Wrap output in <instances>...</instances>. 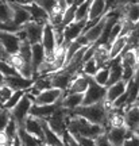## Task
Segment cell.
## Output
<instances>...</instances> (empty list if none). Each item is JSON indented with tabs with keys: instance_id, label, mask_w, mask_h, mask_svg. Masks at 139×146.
Here are the masks:
<instances>
[{
	"instance_id": "obj_1",
	"label": "cell",
	"mask_w": 139,
	"mask_h": 146,
	"mask_svg": "<svg viewBox=\"0 0 139 146\" xmlns=\"http://www.w3.org/2000/svg\"><path fill=\"white\" fill-rule=\"evenodd\" d=\"M65 129H66L69 134H78V135L89 137V138H93V139L105 131L104 126L91 123L87 119H84L83 116L70 114V112L65 118Z\"/></svg>"
},
{
	"instance_id": "obj_2",
	"label": "cell",
	"mask_w": 139,
	"mask_h": 146,
	"mask_svg": "<svg viewBox=\"0 0 139 146\" xmlns=\"http://www.w3.org/2000/svg\"><path fill=\"white\" fill-rule=\"evenodd\" d=\"M107 110H108V106L105 104V102H99V103L88 106H78L74 110H70L69 112L83 116L84 119H87L91 123L101 125L105 127L107 126Z\"/></svg>"
},
{
	"instance_id": "obj_3",
	"label": "cell",
	"mask_w": 139,
	"mask_h": 146,
	"mask_svg": "<svg viewBox=\"0 0 139 146\" xmlns=\"http://www.w3.org/2000/svg\"><path fill=\"white\" fill-rule=\"evenodd\" d=\"M32 99H34V96H31L26 91V94L22 96L21 100L10 110L11 118L15 120L18 126H23V122L30 112V107L32 106Z\"/></svg>"
},
{
	"instance_id": "obj_4",
	"label": "cell",
	"mask_w": 139,
	"mask_h": 146,
	"mask_svg": "<svg viewBox=\"0 0 139 146\" xmlns=\"http://www.w3.org/2000/svg\"><path fill=\"white\" fill-rule=\"evenodd\" d=\"M68 114H69V110L64 108V107L60 106L47 119H45L47 122L49 127H50L60 138H64V134H65V131H66V129H65V118H66Z\"/></svg>"
},
{
	"instance_id": "obj_5",
	"label": "cell",
	"mask_w": 139,
	"mask_h": 146,
	"mask_svg": "<svg viewBox=\"0 0 139 146\" xmlns=\"http://www.w3.org/2000/svg\"><path fill=\"white\" fill-rule=\"evenodd\" d=\"M104 99H105V87L96 84L93 81V78L91 77L88 88L84 92L81 106H88V104H93V103H99V102H104Z\"/></svg>"
},
{
	"instance_id": "obj_6",
	"label": "cell",
	"mask_w": 139,
	"mask_h": 146,
	"mask_svg": "<svg viewBox=\"0 0 139 146\" xmlns=\"http://www.w3.org/2000/svg\"><path fill=\"white\" fill-rule=\"evenodd\" d=\"M64 95H65V91L58 89V88H53L52 87V88L39 91L34 96L32 103L34 104H52V103H56L58 100H61Z\"/></svg>"
},
{
	"instance_id": "obj_7",
	"label": "cell",
	"mask_w": 139,
	"mask_h": 146,
	"mask_svg": "<svg viewBox=\"0 0 139 146\" xmlns=\"http://www.w3.org/2000/svg\"><path fill=\"white\" fill-rule=\"evenodd\" d=\"M41 43L43 49H45V53H46V60L52 58L53 53L57 47V42H56V35H54V29L53 26L47 22L43 25V33H42V39Z\"/></svg>"
},
{
	"instance_id": "obj_8",
	"label": "cell",
	"mask_w": 139,
	"mask_h": 146,
	"mask_svg": "<svg viewBox=\"0 0 139 146\" xmlns=\"http://www.w3.org/2000/svg\"><path fill=\"white\" fill-rule=\"evenodd\" d=\"M85 25H87V21H78V22L73 21L72 23L66 25V26L62 29V36H64L62 43L68 46V45H69L72 41H74L78 35H81L84 31Z\"/></svg>"
},
{
	"instance_id": "obj_9",
	"label": "cell",
	"mask_w": 139,
	"mask_h": 146,
	"mask_svg": "<svg viewBox=\"0 0 139 146\" xmlns=\"http://www.w3.org/2000/svg\"><path fill=\"white\" fill-rule=\"evenodd\" d=\"M43 25L45 23H39V22H35L31 19L30 22H27L23 26H21L23 29V31L26 33V38L27 41L30 42V45L41 42L42 33H43Z\"/></svg>"
},
{
	"instance_id": "obj_10",
	"label": "cell",
	"mask_w": 139,
	"mask_h": 146,
	"mask_svg": "<svg viewBox=\"0 0 139 146\" xmlns=\"http://www.w3.org/2000/svg\"><path fill=\"white\" fill-rule=\"evenodd\" d=\"M132 134H135V133H131L124 126H120V127H107L105 129V135H107L108 141L113 146H122L123 142L126 141V138H128Z\"/></svg>"
},
{
	"instance_id": "obj_11",
	"label": "cell",
	"mask_w": 139,
	"mask_h": 146,
	"mask_svg": "<svg viewBox=\"0 0 139 146\" xmlns=\"http://www.w3.org/2000/svg\"><path fill=\"white\" fill-rule=\"evenodd\" d=\"M35 78H27L21 74L15 76H5L4 77V85L8 87L11 91H26L34 84Z\"/></svg>"
},
{
	"instance_id": "obj_12",
	"label": "cell",
	"mask_w": 139,
	"mask_h": 146,
	"mask_svg": "<svg viewBox=\"0 0 139 146\" xmlns=\"http://www.w3.org/2000/svg\"><path fill=\"white\" fill-rule=\"evenodd\" d=\"M124 127L131 133L138 134L139 127V107L138 104H132L124 110Z\"/></svg>"
},
{
	"instance_id": "obj_13",
	"label": "cell",
	"mask_w": 139,
	"mask_h": 146,
	"mask_svg": "<svg viewBox=\"0 0 139 146\" xmlns=\"http://www.w3.org/2000/svg\"><path fill=\"white\" fill-rule=\"evenodd\" d=\"M19 38L15 33H8V31H0V45L3 46L5 53L10 54H15L19 50Z\"/></svg>"
},
{
	"instance_id": "obj_14",
	"label": "cell",
	"mask_w": 139,
	"mask_h": 146,
	"mask_svg": "<svg viewBox=\"0 0 139 146\" xmlns=\"http://www.w3.org/2000/svg\"><path fill=\"white\" fill-rule=\"evenodd\" d=\"M12 7V23L15 26L21 27L23 26L24 23L31 21V16L30 14L27 12V10L23 8V5L19 3V1H15V0H10L8 1Z\"/></svg>"
},
{
	"instance_id": "obj_15",
	"label": "cell",
	"mask_w": 139,
	"mask_h": 146,
	"mask_svg": "<svg viewBox=\"0 0 139 146\" xmlns=\"http://www.w3.org/2000/svg\"><path fill=\"white\" fill-rule=\"evenodd\" d=\"M72 78H73V74L66 72L65 69H60V70H57V72L50 74V83H52L53 88L62 89V91L66 92V89L69 87L70 81H72Z\"/></svg>"
},
{
	"instance_id": "obj_16",
	"label": "cell",
	"mask_w": 139,
	"mask_h": 146,
	"mask_svg": "<svg viewBox=\"0 0 139 146\" xmlns=\"http://www.w3.org/2000/svg\"><path fill=\"white\" fill-rule=\"evenodd\" d=\"M60 106H61V100H58L56 103H52V104H34L32 103L28 114L32 115V116H36L39 119H47Z\"/></svg>"
},
{
	"instance_id": "obj_17",
	"label": "cell",
	"mask_w": 139,
	"mask_h": 146,
	"mask_svg": "<svg viewBox=\"0 0 139 146\" xmlns=\"http://www.w3.org/2000/svg\"><path fill=\"white\" fill-rule=\"evenodd\" d=\"M126 88H127V83H124L123 80H119L116 83L105 87V99H104L105 104L109 107L112 102H115L119 96H122L124 94Z\"/></svg>"
},
{
	"instance_id": "obj_18",
	"label": "cell",
	"mask_w": 139,
	"mask_h": 146,
	"mask_svg": "<svg viewBox=\"0 0 139 146\" xmlns=\"http://www.w3.org/2000/svg\"><path fill=\"white\" fill-rule=\"evenodd\" d=\"M24 130L31 134V135L36 137L43 141V130H42V119L36 118V116H32V115H27V118L23 122V126H22Z\"/></svg>"
},
{
	"instance_id": "obj_19",
	"label": "cell",
	"mask_w": 139,
	"mask_h": 146,
	"mask_svg": "<svg viewBox=\"0 0 139 146\" xmlns=\"http://www.w3.org/2000/svg\"><path fill=\"white\" fill-rule=\"evenodd\" d=\"M89 80H91V76H87L84 74L83 72H78L73 76L72 81L68 87L66 92L68 94H73V92H80V94H84L85 89L88 88V84H89Z\"/></svg>"
},
{
	"instance_id": "obj_20",
	"label": "cell",
	"mask_w": 139,
	"mask_h": 146,
	"mask_svg": "<svg viewBox=\"0 0 139 146\" xmlns=\"http://www.w3.org/2000/svg\"><path fill=\"white\" fill-rule=\"evenodd\" d=\"M46 60V53L41 42L31 45V66H32V77H36V70L41 64Z\"/></svg>"
},
{
	"instance_id": "obj_21",
	"label": "cell",
	"mask_w": 139,
	"mask_h": 146,
	"mask_svg": "<svg viewBox=\"0 0 139 146\" xmlns=\"http://www.w3.org/2000/svg\"><path fill=\"white\" fill-rule=\"evenodd\" d=\"M23 5V8L27 10V12L30 14L31 19L39 23H47L49 22V14L46 11L41 8L39 5L36 4L35 1H28V3H21Z\"/></svg>"
},
{
	"instance_id": "obj_22",
	"label": "cell",
	"mask_w": 139,
	"mask_h": 146,
	"mask_svg": "<svg viewBox=\"0 0 139 146\" xmlns=\"http://www.w3.org/2000/svg\"><path fill=\"white\" fill-rule=\"evenodd\" d=\"M108 69H109V76H108V81H107V85L108 87L111 84L116 83L119 80H122V74H123V66H122V60H120V56L109 60L108 62Z\"/></svg>"
},
{
	"instance_id": "obj_23",
	"label": "cell",
	"mask_w": 139,
	"mask_h": 146,
	"mask_svg": "<svg viewBox=\"0 0 139 146\" xmlns=\"http://www.w3.org/2000/svg\"><path fill=\"white\" fill-rule=\"evenodd\" d=\"M42 130H43V142L46 146H65L64 138H60L56 133L49 127L47 122L42 119Z\"/></svg>"
},
{
	"instance_id": "obj_24",
	"label": "cell",
	"mask_w": 139,
	"mask_h": 146,
	"mask_svg": "<svg viewBox=\"0 0 139 146\" xmlns=\"http://www.w3.org/2000/svg\"><path fill=\"white\" fill-rule=\"evenodd\" d=\"M104 23H105V14L101 16V19H100L96 25H93L92 27H89V29H87L85 31H83V35L85 36V39L88 41L89 45L95 43V42L99 39V36L101 35L103 29H104Z\"/></svg>"
},
{
	"instance_id": "obj_25",
	"label": "cell",
	"mask_w": 139,
	"mask_h": 146,
	"mask_svg": "<svg viewBox=\"0 0 139 146\" xmlns=\"http://www.w3.org/2000/svg\"><path fill=\"white\" fill-rule=\"evenodd\" d=\"M122 19L130 22L132 25H138L139 21V4L136 1H131L127 5H123V16Z\"/></svg>"
},
{
	"instance_id": "obj_26",
	"label": "cell",
	"mask_w": 139,
	"mask_h": 146,
	"mask_svg": "<svg viewBox=\"0 0 139 146\" xmlns=\"http://www.w3.org/2000/svg\"><path fill=\"white\" fill-rule=\"evenodd\" d=\"M83 98H84V94H80V92H73V94L64 95L61 99V107H64V108H66V110H74L76 107L81 106Z\"/></svg>"
},
{
	"instance_id": "obj_27",
	"label": "cell",
	"mask_w": 139,
	"mask_h": 146,
	"mask_svg": "<svg viewBox=\"0 0 139 146\" xmlns=\"http://www.w3.org/2000/svg\"><path fill=\"white\" fill-rule=\"evenodd\" d=\"M16 135H18V138L21 139L23 146H46L45 142L42 141V139L28 134L22 126H18V133H16Z\"/></svg>"
},
{
	"instance_id": "obj_28",
	"label": "cell",
	"mask_w": 139,
	"mask_h": 146,
	"mask_svg": "<svg viewBox=\"0 0 139 146\" xmlns=\"http://www.w3.org/2000/svg\"><path fill=\"white\" fill-rule=\"evenodd\" d=\"M127 45V36L126 35H119L116 36L113 42L108 46V54H109V60L118 57L120 53L123 52V49Z\"/></svg>"
},
{
	"instance_id": "obj_29",
	"label": "cell",
	"mask_w": 139,
	"mask_h": 146,
	"mask_svg": "<svg viewBox=\"0 0 139 146\" xmlns=\"http://www.w3.org/2000/svg\"><path fill=\"white\" fill-rule=\"evenodd\" d=\"M93 58H95V61H96L99 68L108 65V62H109L108 46H96L95 53H93Z\"/></svg>"
},
{
	"instance_id": "obj_30",
	"label": "cell",
	"mask_w": 139,
	"mask_h": 146,
	"mask_svg": "<svg viewBox=\"0 0 139 146\" xmlns=\"http://www.w3.org/2000/svg\"><path fill=\"white\" fill-rule=\"evenodd\" d=\"M101 15H104V0H91L87 22L100 18Z\"/></svg>"
},
{
	"instance_id": "obj_31",
	"label": "cell",
	"mask_w": 139,
	"mask_h": 146,
	"mask_svg": "<svg viewBox=\"0 0 139 146\" xmlns=\"http://www.w3.org/2000/svg\"><path fill=\"white\" fill-rule=\"evenodd\" d=\"M89 5H91V0H84L77 5V8L74 11V22L78 21H87L88 19V12H89Z\"/></svg>"
},
{
	"instance_id": "obj_32",
	"label": "cell",
	"mask_w": 139,
	"mask_h": 146,
	"mask_svg": "<svg viewBox=\"0 0 139 146\" xmlns=\"http://www.w3.org/2000/svg\"><path fill=\"white\" fill-rule=\"evenodd\" d=\"M108 76H109V69H108V65H105V66L99 68L95 72V74L92 76V78L96 84L105 87V85H107V81H108Z\"/></svg>"
},
{
	"instance_id": "obj_33",
	"label": "cell",
	"mask_w": 139,
	"mask_h": 146,
	"mask_svg": "<svg viewBox=\"0 0 139 146\" xmlns=\"http://www.w3.org/2000/svg\"><path fill=\"white\" fill-rule=\"evenodd\" d=\"M26 91H27V89H26ZM26 91H12V94H11L10 98L4 102V104L1 106V108L8 110V111H10V110L12 108V107H14V106H15L19 100H21L22 96L26 94Z\"/></svg>"
},
{
	"instance_id": "obj_34",
	"label": "cell",
	"mask_w": 139,
	"mask_h": 146,
	"mask_svg": "<svg viewBox=\"0 0 139 146\" xmlns=\"http://www.w3.org/2000/svg\"><path fill=\"white\" fill-rule=\"evenodd\" d=\"M0 22H4V23L12 22V7L8 1L0 4Z\"/></svg>"
},
{
	"instance_id": "obj_35",
	"label": "cell",
	"mask_w": 139,
	"mask_h": 146,
	"mask_svg": "<svg viewBox=\"0 0 139 146\" xmlns=\"http://www.w3.org/2000/svg\"><path fill=\"white\" fill-rule=\"evenodd\" d=\"M97 69H99L97 64H96V61H95V58L92 57V58H89V60H87V61H84L80 72H83L84 74H87V76H91V77H92Z\"/></svg>"
},
{
	"instance_id": "obj_36",
	"label": "cell",
	"mask_w": 139,
	"mask_h": 146,
	"mask_svg": "<svg viewBox=\"0 0 139 146\" xmlns=\"http://www.w3.org/2000/svg\"><path fill=\"white\" fill-rule=\"evenodd\" d=\"M0 73H1L4 77L5 76H15V74H19L18 70H16L7 60H0Z\"/></svg>"
},
{
	"instance_id": "obj_37",
	"label": "cell",
	"mask_w": 139,
	"mask_h": 146,
	"mask_svg": "<svg viewBox=\"0 0 139 146\" xmlns=\"http://www.w3.org/2000/svg\"><path fill=\"white\" fill-rule=\"evenodd\" d=\"M34 1H35L41 8H43V10L46 11L49 15L58 7V1H57V0H34Z\"/></svg>"
},
{
	"instance_id": "obj_38",
	"label": "cell",
	"mask_w": 139,
	"mask_h": 146,
	"mask_svg": "<svg viewBox=\"0 0 139 146\" xmlns=\"http://www.w3.org/2000/svg\"><path fill=\"white\" fill-rule=\"evenodd\" d=\"M4 133L10 139H12L14 137H16V133H18V125H16V122L12 119V118H10V120H8V123H7V126H5V129H4Z\"/></svg>"
},
{
	"instance_id": "obj_39",
	"label": "cell",
	"mask_w": 139,
	"mask_h": 146,
	"mask_svg": "<svg viewBox=\"0 0 139 146\" xmlns=\"http://www.w3.org/2000/svg\"><path fill=\"white\" fill-rule=\"evenodd\" d=\"M70 135L76 139V142H77L80 146H95V139H93V138L78 135V134H70Z\"/></svg>"
},
{
	"instance_id": "obj_40",
	"label": "cell",
	"mask_w": 139,
	"mask_h": 146,
	"mask_svg": "<svg viewBox=\"0 0 139 146\" xmlns=\"http://www.w3.org/2000/svg\"><path fill=\"white\" fill-rule=\"evenodd\" d=\"M11 118V114L8 110L0 108V131H4L5 126L8 123V120Z\"/></svg>"
},
{
	"instance_id": "obj_41",
	"label": "cell",
	"mask_w": 139,
	"mask_h": 146,
	"mask_svg": "<svg viewBox=\"0 0 139 146\" xmlns=\"http://www.w3.org/2000/svg\"><path fill=\"white\" fill-rule=\"evenodd\" d=\"M95 146H113V145L108 141V138L105 135V131H104L103 134H100L99 137L95 138Z\"/></svg>"
},
{
	"instance_id": "obj_42",
	"label": "cell",
	"mask_w": 139,
	"mask_h": 146,
	"mask_svg": "<svg viewBox=\"0 0 139 146\" xmlns=\"http://www.w3.org/2000/svg\"><path fill=\"white\" fill-rule=\"evenodd\" d=\"M122 146H139V138L138 134H132L128 138H126V141L123 142Z\"/></svg>"
},
{
	"instance_id": "obj_43",
	"label": "cell",
	"mask_w": 139,
	"mask_h": 146,
	"mask_svg": "<svg viewBox=\"0 0 139 146\" xmlns=\"http://www.w3.org/2000/svg\"><path fill=\"white\" fill-rule=\"evenodd\" d=\"M64 142H65V146H80L68 131H65V134H64Z\"/></svg>"
},
{
	"instance_id": "obj_44",
	"label": "cell",
	"mask_w": 139,
	"mask_h": 146,
	"mask_svg": "<svg viewBox=\"0 0 139 146\" xmlns=\"http://www.w3.org/2000/svg\"><path fill=\"white\" fill-rule=\"evenodd\" d=\"M11 139L5 135L4 131H0V146H10Z\"/></svg>"
},
{
	"instance_id": "obj_45",
	"label": "cell",
	"mask_w": 139,
	"mask_h": 146,
	"mask_svg": "<svg viewBox=\"0 0 139 146\" xmlns=\"http://www.w3.org/2000/svg\"><path fill=\"white\" fill-rule=\"evenodd\" d=\"M10 146H23V145H22L21 139L18 138V135H16V137H14V138L11 139V143H10Z\"/></svg>"
},
{
	"instance_id": "obj_46",
	"label": "cell",
	"mask_w": 139,
	"mask_h": 146,
	"mask_svg": "<svg viewBox=\"0 0 139 146\" xmlns=\"http://www.w3.org/2000/svg\"><path fill=\"white\" fill-rule=\"evenodd\" d=\"M116 1H118L119 7H123V5H127L128 3H131V1H136V0H116Z\"/></svg>"
},
{
	"instance_id": "obj_47",
	"label": "cell",
	"mask_w": 139,
	"mask_h": 146,
	"mask_svg": "<svg viewBox=\"0 0 139 146\" xmlns=\"http://www.w3.org/2000/svg\"><path fill=\"white\" fill-rule=\"evenodd\" d=\"M7 57H8V54L5 53V50L3 49V46L0 45V60H7Z\"/></svg>"
},
{
	"instance_id": "obj_48",
	"label": "cell",
	"mask_w": 139,
	"mask_h": 146,
	"mask_svg": "<svg viewBox=\"0 0 139 146\" xmlns=\"http://www.w3.org/2000/svg\"><path fill=\"white\" fill-rule=\"evenodd\" d=\"M1 85H4V76L0 73V87H1Z\"/></svg>"
},
{
	"instance_id": "obj_49",
	"label": "cell",
	"mask_w": 139,
	"mask_h": 146,
	"mask_svg": "<svg viewBox=\"0 0 139 146\" xmlns=\"http://www.w3.org/2000/svg\"><path fill=\"white\" fill-rule=\"evenodd\" d=\"M64 1L66 3V5H70V4L73 3V1H74V0H64Z\"/></svg>"
},
{
	"instance_id": "obj_50",
	"label": "cell",
	"mask_w": 139,
	"mask_h": 146,
	"mask_svg": "<svg viewBox=\"0 0 139 146\" xmlns=\"http://www.w3.org/2000/svg\"><path fill=\"white\" fill-rule=\"evenodd\" d=\"M5 1H8V0H0V4H1V3H5Z\"/></svg>"
}]
</instances>
